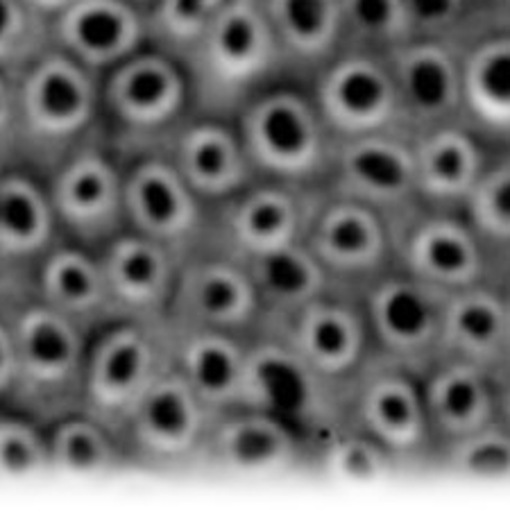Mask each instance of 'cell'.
I'll list each match as a JSON object with an SVG mask.
<instances>
[{"label": "cell", "instance_id": "25", "mask_svg": "<svg viewBox=\"0 0 510 512\" xmlns=\"http://www.w3.org/2000/svg\"><path fill=\"white\" fill-rule=\"evenodd\" d=\"M48 28L50 44L98 75L139 53L148 41L146 14L127 0H73Z\"/></svg>", "mask_w": 510, "mask_h": 512}, {"label": "cell", "instance_id": "31", "mask_svg": "<svg viewBox=\"0 0 510 512\" xmlns=\"http://www.w3.org/2000/svg\"><path fill=\"white\" fill-rule=\"evenodd\" d=\"M461 121L510 148V30L490 32L461 50Z\"/></svg>", "mask_w": 510, "mask_h": 512}, {"label": "cell", "instance_id": "20", "mask_svg": "<svg viewBox=\"0 0 510 512\" xmlns=\"http://www.w3.org/2000/svg\"><path fill=\"white\" fill-rule=\"evenodd\" d=\"M313 102L336 139L402 130L386 55L343 48L322 66Z\"/></svg>", "mask_w": 510, "mask_h": 512}, {"label": "cell", "instance_id": "19", "mask_svg": "<svg viewBox=\"0 0 510 512\" xmlns=\"http://www.w3.org/2000/svg\"><path fill=\"white\" fill-rule=\"evenodd\" d=\"M191 96L182 66L164 50H139L105 73L100 109L134 139H150L175 127Z\"/></svg>", "mask_w": 510, "mask_h": 512}, {"label": "cell", "instance_id": "27", "mask_svg": "<svg viewBox=\"0 0 510 512\" xmlns=\"http://www.w3.org/2000/svg\"><path fill=\"white\" fill-rule=\"evenodd\" d=\"M420 381L436 449L497 420L495 372L463 358L438 356Z\"/></svg>", "mask_w": 510, "mask_h": 512}, {"label": "cell", "instance_id": "34", "mask_svg": "<svg viewBox=\"0 0 510 512\" xmlns=\"http://www.w3.org/2000/svg\"><path fill=\"white\" fill-rule=\"evenodd\" d=\"M284 62L325 66L343 50L340 0H261Z\"/></svg>", "mask_w": 510, "mask_h": 512}, {"label": "cell", "instance_id": "29", "mask_svg": "<svg viewBox=\"0 0 510 512\" xmlns=\"http://www.w3.org/2000/svg\"><path fill=\"white\" fill-rule=\"evenodd\" d=\"M418 200L424 207L463 211L488 152L483 139L463 121L413 134Z\"/></svg>", "mask_w": 510, "mask_h": 512}, {"label": "cell", "instance_id": "50", "mask_svg": "<svg viewBox=\"0 0 510 512\" xmlns=\"http://www.w3.org/2000/svg\"><path fill=\"white\" fill-rule=\"evenodd\" d=\"M501 5H504L506 10H510V0H501Z\"/></svg>", "mask_w": 510, "mask_h": 512}, {"label": "cell", "instance_id": "5", "mask_svg": "<svg viewBox=\"0 0 510 512\" xmlns=\"http://www.w3.org/2000/svg\"><path fill=\"white\" fill-rule=\"evenodd\" d=\"M245 155L261 179L322 189L336 136L316 102L291 89L257 93L238 118Z\"/></svg>", "mask_w": 510, "mask_h": 512}, {"label": "cell", "instance_id": "2", "mask_svg": "<svg viewBox=\"0 0 510 512\" xmlns=\"http://www.w3.org/2000/svg\"><path fill=\"white\" fill-rule=\"evenodd\" d=\"M16 157L48 175L87 139L100 114V75L50 44L16 75Z\"/></svg>", "mask_w": 510, "mask_h": 512}, {"label": "cell", "instance_id": "39", "mask_svg": "<svg viewBox=\"0 0 510 512\" xmlns=\"http://www.w3.org/2000/svg\"><path fill=\"white\" fill-rule=\"evenodd\" d=\"M50 474L46 426L0 406V481H32Z\"/></svg>", "mask_w": 510, "mask_h": 512}, {"label": "cell", "instance_id": "14", "mask_svg": "<svg viewBox=\"0 0 510 512\" xmlns=\"http://www.w3.org/2000/svg\"><path fill=\"white\" fill-rule=\"evenodd\" d=\"M170 327L216 329L254 336L261 306L241 259L209 245L182 256L168 306Z\"/></svg>", "mask_w": 510, "mask_h": 512}, {"label": "cell", "instance_id": "44", "mask_svg": "<svg viewBox=\"0 0 510 512\" xmlns=\"http://www.w3.org/2000/svg\"><path fill=\"white\" fill-rule=\"evenodd\" d=\"M16 381V349L5 315L0 313V406H7Z\"/></svg>", "mask_w": 510, "mask_h": 512}, {"label": "cell", "instance_id": "36", "mask_svg": "<svg viewBox=\"0 0 510 512\" xmlns=\"http://www.w3.org/2000/svg\"><path fill=\"white\" fill-rule=\"evenodd\" d=\"M465 481H510V431L497 420L442 445L433 463Z\"/></svg>", "mask_w": 510, "mask_h": 512}, {"label": "cell", "instance_id": "16", "mask_svg": "<svg viewBox=\"0 0 510 512\" xmlns=\"http://www.w3.org/2000/svg\"><path fill=\"white\" fill-rule=\"evenodd\" d=\"M322 189L368 204L395 223L420 204L413 136L384 130L336 139Z\"/></svg>", "mask_w": 510, "mask_h": 512}, {"label": "cell", "instance_id": "35", "mask_svg": "<svg viewBox=\"0 0 510 512\" xmlns=\"http://www.w3.org/2000/svg\"><path fill=\"white\" fill-rule=\"evenodd\" d=\"M313 460L331 479L345 483H379L402 469L386 447L350 424L322 440Z\"/></svg>", "mask_w": 510, "mask_h": 512}, {"label": "cell", "instance_id": "49", "mask_svg": "<svg viewBox=\"0 0 510 512\" xmlns=\"http://www.w3.org/2000/svg\"><path fill=\"white\" fill-rule=\"evenodd\" d=\"M504 268H510V250H508L506 256H504Z\"/></svg>", "mask_w": 510, "mask_h": 512}, {"label": "cell", "instance_id": "13", "mask_svg": "<svg viewBox=\"0 0 510 512\" xmlns=\"http://www.w3.org/2000/svg\"><path fill=\"white\" fill-rule=\"evenodd\" d=\"M313 460L309 440L270 411L243 406L216 415L198 472L229 481L282 479Z\"/></svg>", "mask_w": 510, "mask_h": 512}, {"label": "cell", "instance_id": "18", "mask_svg": "<svg viewBox=\"0 0 510 512\" xmlns=\"http://www.w3.org/2000/svg\"><path fill=\"white\" fill-rule=\"evenodd\" d=\"M261 334L282 340L311 370L338 386H350L372 354L361 297L350 290H329L284 324Z\"/></svg>", "mask_w": 510, "mask_h": 512}, {"label": "cell", "instance_id": "1", "mask_svg": "<svg viewBox=\"0 0 510 512\" xmlns=\"http://www.w3.org/2000/svg\"><path fill=\"white\" fill-rule=\"evenodd\" d=\"M0 313L10 324L16 349V381L7 406L44 426L80 411L91 334L30 290L0 295Z\"/></svg>", "mask_w": 510, "mask_h": 512}, {"label": "cell", "instance_id": "21", "mask_svg": "<svg viewBox=\"0 0 510 512\" xmlns=\"http://www.w3.org/2000/svg\"><path fill=\"white\" fill-rule=\"evenodd\" d=\"M393 75L399 127L420 134L436 125L461 121V50L449 39H408L386 53Z\"/></svg>", "mask_w": 510, "mask_h": 512}, {"label": "cell", "instance_id": "40", "mask_svg": "<svg viewBox=\"0 0 510 512\" xmlns=\"http://www.w3.org/2000/svg\"><path fill=\"white\" fill-rule=\"evenodd\" d=\"M225 0H157L146 14L148 39L168 55L186 57Z\"/></svg>", "mask_w": 510, "mask_h": 512}, {"label": "cell", "instance_id": "17", "mask_svg": "<svg viewBox=\"0 0 510 512\" xmlns=\"http://www.w3.org/2000/svg\"><path fill=\"white\" fill-rule=\"evenodd\" d=\"M123 213L125 229L184 256L204 241L209 207L184 182L166 152L148 150L125 164Z\"/></svg>", "mask_w": 510, "mask_h": 512}, {"label": "cell", "instance_id": "46", "mask_svg": "<svg viewBox=\"0 0 510 512\" xmlns=\"http://www.w3.org/2000/svg\"><path fill=\"white\" fill-rule=\"evenodd\" d=\"M34 12H39L44 19H53L55 14L66 10L73 0H25Z\"/></svg>", "mask_w": 510, "mask_h": 512}, {"label": "cell", "instance_id": "47", "mask_svg": "<svg viewBox=\"0 0 510 512\" xmlns=\"http://www.w3.org/2000/svg\"><path fill=\"white\" fill-rule=\"evenodd\" d=\"M501 286H504L506 306H508V322H510V268H504V275H501Z\"/></svg>", "mask_w": 510, "mask_h": 512}, {"label": "cell", "instance_id": "10", "mask_svg": "<svg viewBox=\"0 0 510 512\" xmlns=\"http://www.w3.org/2000/svg\"><path fill=\"white\" fill-rule=\"evenodd\" d=\"M347 388L320 377L279 338H252L248 406L284 417L309 440L313 451L347 424Z\"/></svg>", "mask_w": 510, "mask_h": 512}, {"label": "cell", "instance_id": "42", "mask_svg": "<svg viewBox=\"0 0 510 512\" xmlns=\"http://www.w3.org/2000/svg\"><path fill=\"white\" fill-rule=\"evenodd\" d=\"M411 39H449L463 19L467 0H399Z\"/></svg>", "mask_w": 510, "mask_h": 512}, {"label": "cell", "instance_id": "41", "mask_svg": "<svg viewBox=\"0 0 510 512\" xmlns=\"http://www.w3.org/2000/svg\"><path fill=\"white\" fill-rule=\"evenodd\" d=\"M48 19L25 0H0V71L19 75L50 46Z\"/></svg>", "mask_w": 510, "mask_h": 512}, {"label": "cell", "instance_id": "26", "mask_svg": "<svg viewBox=\"0 0 510 512\" xmlns=\"http://www.w3.org/2000/svg\"><path fill=\"white\" fill-rule=\"evenodd\" d=\"M166 155L207 207L232 198L257 179L238 130L211 116L175 130Z\"/></svg>", "mask_w": 510, "mask_h": 512}, {"label": "cell", "instance_id": "11", "mask_svg": "<svg viewBox=\"0 0 510 512\" xmlns=\"http://www.w3.org/2000/svg\"><path fill=\"white\" fill-rule=\"evenodd\" d=\"M447 295L395 266L381 272L359 293L372 352L422 374L440 356Z\"/></svg>", "mask_w": 510, "mask_h": 512}, {"label": "cell", "instance_id": "45", "mask_svg": "<svg viewBox=\"0 0 510 512\" xmlns=\"http://www.w3.org/2000/svg\"><path fill=\"white\" fill-rule=\"evenodd\" d=\"M497 422L510 431V365L497 374Z\"/></svg>", "mask_w": 510, "mask_h": 512}, {"label": "cell", "instance_id": "9", "mask_svg": "<svg viewBox=\"0 0 510 512\" xmlns=\"http://www.w3.org/2000/svg\"><path fill=\"white\" fill-rule=\"evenodd\" d=\"M393 236V266L447 293L504 275V263L463 211L418 204L395 220Z\"/></svg>", "mask_w": 510, "mask_h": 512}, {"label": "cell", "instance_id": "48", "mask_svg": "<svg viewBox=\"0 0 510 512\" xmlns=\"http://www.w3.org/2000/svg\"><path fill=\"white\" fill-rule=\"evenodd\" d=\"M127 3H132L136 10H141V12H150L152 5H155L157 0H127Z\"/></svg>", "mask_w": 510, "mask_h": 512}, {"label": "cell", "instance_id": "7", "mask_svg": "<svg viewBox=\"0 0 510 512\" xmlns=\"http://www.w3.org/2000/svg\"><path fill=\"white\" fill-rule=\"evenodd\" d=\"M214 417L170 368L125 417L118 435L134 469L152 474L198 472Z\"/></svg>", "mask_w": 510, "mask_h": 512}, {"label": "cell", "instance_id": "33", "mask_svg": "<svg viewBox=\"0 0 510 512\" xmlns=\"http://www.w3.org/2000/svg\"><path fill=\"white\" fill-rule=\"evenodd\" d=\"M46 435L50 474L107 479L132 467L121 435L82 408L48 424Z\"/></svg>", "mask_w": 510, "mask_h": 512}, {"label": "cell", "instance_id": "15", "mask_svg": "<svg viewBox=\"0 0 510 512\" xmlns=\"http://www.w3.org/2000/svg\"><path fill=\"white\" fill-rule=\"evenodd\" d=\"M316 191L257 177L232 198L209 207L200 245L245 261L302 241Z\"/></svg>", "mask_w": 510, "mask_h": 512}, {"label": "cell", "instance_id": "12", "mask_svg": "<svg viewBox=\"0 0 510 512\" xmlns=\"http://www.w3.org/2000/svg\"><path fill=\"white\" fill-rule=\"evenodd\" d=\"M87 139L44 175V182L62 238L98 252L125 229V164Z\"/></svg>", "mask_w": 510, "mask_h": 512}, {"label": "cell", "instance_id": "23", "mask_svg": "<svg viewBox=\"0 0 510 512\" xmlns=\"http://www.w3.org/2000/svg\"><path fill=\"white\" fill-rule=\"evenodd\" d=\"M114 318L168 320L182 254L123 229L98 250Z\"/></svg>", "mask_w": 510, "mask_h": 512}, {"label": "cell", "instance_id": "4", "mask_svg": "<svg viewBox=\"0 0 510 512\" xmlns=\"http://www.w3.org/2000/svg\"><path fill=\"white\" fill-rule=\"evenodd\" d=\"M170 368L173 329L168 320L112 318L89 338L80 408L118 433L139 399Z\"/></svg>", "mask_w": 510, "mask_h": 512}, {"label": "cell", "instance_id": "30", "mask_svg": "<svg viewBox=\"0 0 510 512\" xmlns=\"http://www.w3.org/2000/svg\"><path fill=\"white\" fill-rule=\"evenodd\" d=\"M28 290L87 334L114 318L98 252L66 238L37 263Z\"/></svg>", "mask_w": 510, "mask_h": 512}, {"label": "cell", "instance_id": "6", "mask_svg": "<svg viewBox=\"0 0 510 512\" xmlns=\"http://www.w3.org/2000/svg\"><path fill=\"white\" fill-rule=\"evenodd\" d=\"M347 424L386 447L399 467L433 463L436 445L420 374L404 365L370 354L347 388Z\"/></svg>", "mask_w": 510, "mask_h": 512}, {"label": "cell", "instance_id": "22", "mask_svg": "<svg viewBox=\"0 0 510 512\" xmlns=\"http://www.w3.org/2000/svg\"><path fill=\"white\" fill-rule=\"evenodd\" d=\"M62 241L44 177L25 166H0V295L28 290L32 272Z\"/></svg>", "mask_w": 510, "mask_h": 512}, {"label": "cell", "instance_id": "24", "mask_svg": "<svg viewBox=\"0 0 510 512\" xmlns=\"http://www.w3.org/2000/svg\"><path fill=\"white\" fill-rule=\"evenodd\" d=\"M173 329V370L214 415L248 406L252 338L216 329Z\"/></svg>", "mask_w": 510, "mask_h": 512}, {"label": "cell", "instance_id": "37", "mask_svg": "<svg viewBox=\"0 0 510 512\" xmlns=\"http://www.w3.org/2000/svg\"><path fill=\"white\" fill-rule=\"evenodd\" d=\"M463 213L476 234L504 263L510 250V148L497 157H488Z\"/></svg>", "mask_w": 510, "mask_h": 512}, {"label": "cell", "instance_id": "43", "mask_svg": "<svg viewBox=\"0 0 510 512\" xmlns=\"http://www.w3.org/2000/svg\"><path fill=\"white\" fill-rule=\"evenodd\" d=\"M16 127H19L16 82H12L10 73L0 71V166L12 164L16 155Z\"/></svg>", "mask_w": 510, "mask_h": 512}, {"label": "cell", "instance_id": "32", "mask_svg": "<svg viewBox=\"0 0 510 512\" xmlns=\"http://www.w3.org/2000/svg\"><path fill=\"white\" fill-rule=\"evenodd\" d=\"M243 263L250 272L261 306L257 334L279 327L316 297L336 290L327 270L302 241L252 256Z\"/></svg>", "mask_w": 510, "mask_h": 512}, {"label": "cell", "instance_id": "28", "mask_svg": "<svg viewBox=\"0 0 510 512\" xmlns=\"http://www.w3.org/2000/svg\"><path fill=\"white\" fill-rule=\"evenodd\" d=\"M440 356L463 358L495 374L510 365V322L501 277L447 295Z\"/></svg>", "mask_w": 510, "mask_h": 512}, {"label": "cell", "instance_id": "3", "mask_svg": "<svg viewBox=\"0 0 510 512\" xmlns=\"http://www.w3.org/2000/svg\"><path fill=\"white\" fill-rule=\"evenodd\" d=\"M184 59L193 96L211 114L243 109L284 62L261 0H225Z\"/></svg>", "mask_w": 510, "mask_h": 512}, {"label": "cell", "instance_id": "38", "mask_svg": "<svg viewBox=\"0 0 510 512\" xmlns=\"http://www.w3.org/2000/svg\"><path fill=\"white\" fill-rule=\"evenodd\" d=\"M343 48L386 55L411 39L399 0H340Z\"/></svg>", "mask_w": 510, "mask_h": 512}, {"label": "cell", "instance_id": "8", "mask_svg": "<svg viewBox=\"0 0 510 512\" xmlns=\"http://www.w3.org/2000/svg\"><path fill=\"white\" fill-rule=\"evenodd\" d=\"M302 243L338 290H361L395 263L393 223L359 200L318 189Z\"/></svg>", "mask_w": 510, "mask_h": 512}]
</instances>
